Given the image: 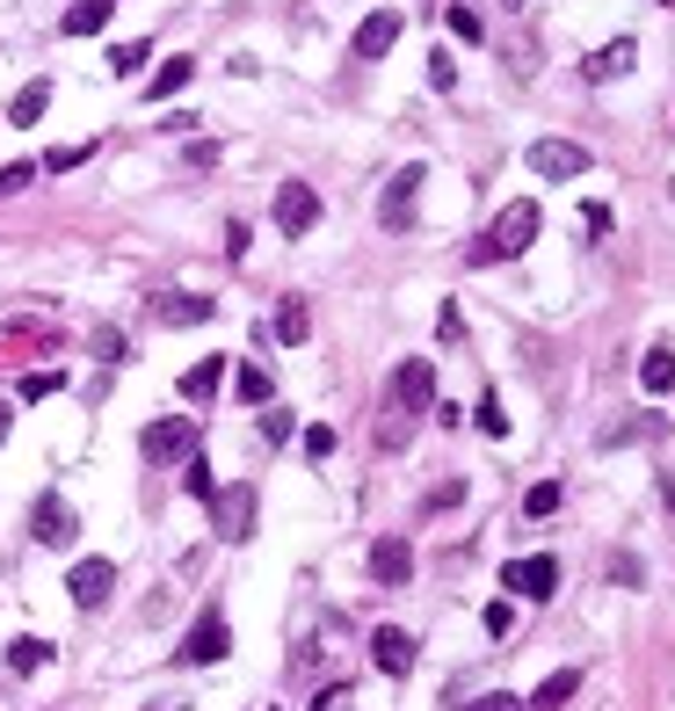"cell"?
<instances>
[{
  "instance_id": "1",
  "label": "cell",
  "mask_w": 675,
  "mask_h": 711,
  "mask_svg": "<svg viewBox=\"0 0 675 711\" xmlns=\"http://www.w3.org/2000/svg\"><path fill=\"white\" fill-rule=\"evenodd\" d=\"M537 226H545V211H537L531 196H516V204H502V218H494V226H486L480 240L465 247V261H472V269H486V261H516V255H531Z\"/></svg>"
},
{
  "instance_id": "2",
  "label": "cell",
  "mask_w": 675,
  "mask_h": 711,
  "mask_svg": "<svg viewBox=\"0 0 675 711\" xmlns=\"http://www.w3.org/2000/svg\"><path fill=\"white\" fill-rule=\"evenodd\" d=\"M204 508H211V530H218L225 545H247V538H255V486H247V480L218 486Z\"/></svg>"
},
{
  "instance_id": "3",
  "label": "cell",
  "mask_w": 675,
  "mask_h": 711,
  "mask_svg": "<svg viewBox=\"0 0 675 711\" xmlns=\"http://www.w3.org/2000/svg\"><path fill=\"white\" fill-rule=\"evenodd\" d=\"M146 465H182V457H196V421L190 414H160L153 429L139 435Z\"/></svg>"
},
{
  "instance_id": "4",
  "label": "cell",
  "mask_w": 675,
  "mask_h": 711,
  "mask_svg": "<svg viewBox=\"0 0 675 711\" xmlns=\"http://www.w3.org/2000/svg\"><path fill=\"white\" fill-rule=\"evenodd\" d=\"M225 654H233V625H225L218 610H204V617L190 625V639L174 646V660H182V668H211V660H225Z\"/></svg>"
},
{
  "instance_id": "5",
  "label": "cell",
  "mask_w": 675,
  "mask_h": 711,
  "mask_svg": "<svg viewBox=\"0 0 675 711\" xmlns=\"http://www.w3.org/2000/svg\"><path fill=\"white\" fill-rule=\"evenodd\" d=\"M30 538H36V545H52V552H66V545L81 538V516H73L66 494H36V508H30Z\"/></svg>"
},
{
  "instance_id": "6",
  "label": "cell",
  "mask_w": 675,
  "mask_h": 711,
  "mask_svg": "<svg viewBox=\"0 0 675 711\" xmlns=\"http://www.w3.org/2000/svg\"><path fill=\"white\" fill-rule=\"evenodd\" d=\"M502 589H516V595H531V603H545V595H559V559H553V552L508 559V567H502Z\"/></svg>"
},
{
  "instance_id": "7",
  "label": "cell",
  "mask_w": 675,
  "mask_h": 711,
  "mask_svg": "<svg viewBox=\"0 0 675 711\" xmlns=\"http://www.w3.org/2000/svg\"><path fill=\"white\" fill-rule=\"evenodd\" d=\"M320 226V190L312 182H277V233L283 240H306Z\"/></svg>"
},
{
  "instance_id": "8",
  "label": "cell",
  "mask_w": 675,
  "mask_h": 711,
  "mask_svg": "<svg viewBox=\"0 0 675 711\" xmlns=\"http://www.w3.org/2000/svg\"><path fill=\"white\" fill-rule=\"evenodd\" d=\"M421 182H429V168H421V160H407V168H399L393 182H385L378 218H385L393 233H407V226H415V196H421Z\"/></svg>"
},
{
  "instance_id": "9",
  "label": "cell",
  "mask_w": 675,
  "mask_h": 711,
  "mask_svg": "<svg viewBox=\"0 0 675 711\" xmlns=\"http://www.w3.org/2000/svg\"><path fill=\"white\" fill-rule=\"evenodd\" d=\"M393 407L399 414H429L436 407V364L429 356H407V364L393 370Z\"/></svg>"
},
{
  "instance_id": "10",
  "label": "cell",
  "mask_w": 675,
  "mask_h": 711,
  "mask_svg": "<svg viewBox=\"0 0 675 711\" xmlns=\"http://www.w3.org/2000/svg\"><path fill=\"white\" fill-rule=\"evenodd\" d=\"M531 174H545V182H574V174H589V146H574V139H537V146H531Z\"/></svg>"
},
{
  "instance_id": "11",
  "label": "cell",
  "mask_w": 675,
  "mask_h": 711,
  "mask_svg": "<svg viewBox=\"0 0 675 711\" xmlns=\"http://www.w3.org/2000/svg\"><path fill=\"white\" fill-rule=\"evenodd\" d=\"M211 313H218V298H204V291H160L153 298V320H160V327H204Z\"/></svg>"
},
{
  "instance_id": "12",
  "label": "cell",
  "mask_w": 675,
  "mask_h": 711,
  "mask_svg": "<svg viewBox=\"0 0 675 711\" xmlns=\"http://www.w3.org/2000/svg\"><path fill=\"white\" fill-rule=\"evenodd\" d=\"M109 589H117V567H109V559H81V567L66 573V595H73L81 610H103Z\"/></svg>"
},
{
  "instance_id": "13",
  "label": "cell",
  "mask_w": 675,
  "mask_h": 711,
  "mask_svg": "<svg viewBox=\"0 0 675 711\" xmlns=\"http://www.w3.org/2000/svg\"><path fill=\"white\" fill-rule=\"evenodd\" d=\"M399 30H407V15H399V8H371V15L356 22V58H385L399 44Z\"/></svg>"
},
{
  "instance_id": "14",
  "label": "cell",
  "mask_w": 675,
  "mask_h": 711,
  "mask_svg": "<svg viewBox=\"0 0 675 711\" xmlns=\"http://www.w3.org/2000/svg\"><path fill=\"white\" fill-rule=\"evenodd\" d=\"M371 660H378V676H415V639H407V632L399 625H378L371 632Z\"/></svg>"
},
{
  "instance_id": "15",
  "label": "cell",
  "mask_w": 675,
  "mask_h": 711,
  "mask_svg": "<svg viewBox=\"0 0 675 711\" xmlns=\"http://www.w3.org/2000/svg\"><path fill=\"white\" fill-rule=\"evenodd\" d=\"M632 58H640V44H632V36H610V44H596V52L581 58V73L603 87V80H624V73H632Z\"/></svg>"
},
{
  "instance_id": "16",
  "label": "cell",
  "mask_w": 675,
  "mask_h": 711,
  "mask_svg": "<svg viewBox=\"0 0 675 711\" xmlns=\"http://www.w3.org/2000/svg\"><path fill=\"white\" fill-rule=\"evenodd\" d=\"M371 573H378L385 589H407V573H415V552H407V538H378V545H371Z\"/></svg>"
},
{
  "instance_id": "17",
  "label": "cell",
  "mask_w": 675,
  "mask_h": 711,
  "mask_svg": "<svg viewBox=\"0 0 675 711\" xmlns=\"http://www.w3.org/2000/svg\"><path fill=\"white\" fill-rule=\"evenodd\" d=\"M218 385H225V356H196V364L182 370V399H190V407L218 399Z\"/></svg>"
},
{
  "instance_id": "18",
  "label": "cell",
  "mask_w": 675,
  "mask_h": 711,
  "mask_svg": "<svg viewBox=\"0 0 675 711\" xmlns=\"http://www.w3.org/2000/svg\"><path fill=\"white\" fill-rule=\"evenodd\" d=\"M640 385H646V392H675V348H646V356H640Z\"/></svg>"
},
{
  "instance_id": "19",
  "label": "cell",
  "mask_w": 675,
  "mask_h": 711,
  "mask_svg": "<svg viewBox=\"0 0 675 711\" xmlns=\"http://www.w3.org/2000/svg\"><path fill=\"white\" fill-rule=\"evenodd\" d=\"M52 654H58L52 639H15V646H8V676H36V668H52Z\"/></svg>"
},
{
  "instance_id": "20",
  "label": "cell",
  "mask_w": 675,
  "mask_h": 711,
  "mask_svg": "<svg viewBox=\"0 0 675 711\" xmlns=\"http://www.w3.org/2000/svg\"><path fill=\"white\" fill-rule=\"evenodd\" d=\"M44 109H52V80H44V73H36V80L22 87L15 103H8V123H36V117H44Z\"/></svg>"
},
{
  "instance_id": "21",
  "label": "cell",
  "mask_w": 675,
  "mask_h": 711,
  "mask_svg": "<svg viewBox=\"0 0 675 711\" xmlns=\"http://www.w3.org/2000/svg\"><path fill=\"white\" fill-rule=\"evenodd\" d=\"M103 22H109V0H73L66 15H58V30H66V36H95Z\"/></svg>"
},
{
  "instance_id": "22",
  "label": "cell",
  "mask_w": 675,
  "mask_h": 711,
  "mask_svg": "<svg viewBox=\"0 0 675 711\" xmlns=\"http://www.w3.org/2000/svg\"><path fill=\"white\" fill-rule=\"evenodd\" d=\"M574 690H581V668H553V676L537 682V697H531V704H537V711H559Z\"/></svg>"
},
{
  "instance_id": "23",
  "label": "cell",
  "mask_w": 675,
  "mask_h": 711,
  "mask_svg": "<svg viewBox=\"0 0 675 711\" xmlns=\"http://www.w3.org/2000/svg\"><path fill=\"white\" fill-rule=\"evenodd\" d=\"M306 334H312V313H306V298H283V305H277V342H283V348H298V342H306Z\"/></svg>"
},
{
  "instance_id": "24",
  "label": "cell",
  "mask_w": 675,
  "mask_h": 711,
  "mask_svg": "<svg viewBox=\"0 0 675 711\" xmlns=\"http://www.w3.org/2000/svg\"><path fill=\"white\" fill-rule=\"evenodd\" d=\"M233 392H240V407H269V399H277V385H269V370H261V364H240Z\"/></svg>"
},
{
  "instance_id": "25",
  "label": "cell",
  "mask_w": 675,
  "mask_h": 711,
  "mask_svg": "<svg viewBox=\"0 0 675 711\" xmlns=\"http://www.w3.org/2000/svg\"><path fill=\"white\" fill-rule=\"evenodd\" d=\"M190 73H196V58H168V66L153 73V87H146V95H153V103H168V95H182V87H190Z\"/></svg>"
},
{
  "instance_id": "26",
  "label": "cell",
  "mask_w": 675,
  "mask_h": 711,
  "mask_svg": "<svg viewBox=\"0 0 675 711\" xmlns=\"http://www.w3.org/2000/svg\"><path fill=\"white\" fill-rule=\"evenodd\" d=\"M146 58H153V44H146V36H131V44H109V73H124V80H131Z\"/></svg>"
},
{
  "instance_id": "27",
  "label": "cell",
  "mask_w": 675,
  "mask_h": 711,
  "mask_svg": "<svg viewBox=\"0 0 675 711\" xmlns=\"http://www.w3.org/2000/svg\"><path fill=\"white\" fill-rule=\"evenodd\" d=\"M407 435H415V414L385 407V414H378V443H385V451H407Z\"/></svg>"
},
{
  "instance_id": "28",
  "label": "cell",
  "mask_w": 675,
  "mask_h": 711,
  "mask_svg": "<svg viewBox=\"0 0 675 711\" xmlns=\"http://www.w3.org/2000/svg\"><path fill=\"white\" fill-rule=\"evenodd\" d=\"M646 435H661V421H654V414L618 421V429H603V451H618V443H646Z\"/></svg>"
},
{
  "instance_id": "29",
  "label": "cell",
  "mask_w": 675,
  "mask_h": 711,
  "mask_svg": "<svg viewBox=\"0 0 675 711\" xmlns=\"http://www.w3.org/2000/svg\"><path fill=\"white\" fill-rule=\"evenodd\" d=\"M182 486H190L196 502H211V494H218V480H211V465H204V457H182Z\"/></svg>"
},
{
  "instance_id": "30",
  "label": "cell",
  "mask_w": 675,
  "mask_h": 711,
  "mask_svg": "<svg viewBox=\"0 0 675 711\" xmlns=\"http://www.w3.org/2000/svg\"><path fill=\"white\" fill-rule=\"evenodd\" d=\"M87 348H95L103 364H124V348H131V342H124V327H95V334H87Z\"/></svg>"
},
{
  "instance_id": "31",
  "label": "cell",
  "mask_w": 675,
  "mask_h": 711,
  "mask_svg": "<svg viewBox=\"0 0 675 711\" xmlns=\"http://www.w3.org/2000/svg\"><path fill=\"white\" fill-rule=\"evenodd\" d=\"M30 182H36V160H8V168H0V204L15 190H30Z\"/></svg>"
},
{
  "instance_id": "32",
  "label": "cell",
  "mask_w": 675,
  "mask_h": 711,
  "mask_svg": "<svg viewBox=\"0 0 675 711\" xmlns=\"http://www.w3.org/2000/svg\"><path fill=\"white\" fill-rule=\"evenodd\" d=\"M553 508H559V486H553V480H537L531 494H523V516H537V523H545Z\"/></svg>"
},
{
  "instance_id": "33",
  "label": "cell",
  "mask_w": 675,
  "mask_h": 711,
  "mask_svg": "<svg viewBox=\"0 0 675 711\" xmlns=\"http://www.w3.org/2000/svg\"><path fill=\"white\" fill-rule=\"evenodd\" d=\"M480 435H494V443H502V435H508V414H502V392H486V399H480Z\"/></svg>"
},
{
  "instance_id": "34",
  "label": "cell",
  "mask_w": 675,
  "mask_h": 711,
  "mask_svg": "<svg viewBox=\"0 0 675 711\" xmlns=\"http://www.w3.org/2000/svg\"><path fill=\"white\" fill-rule=\"evenodd\" d=\"M291 429H298V421L283 414V407H269V414H261V443H269V451H277V443H291Z\"/></svg>"
},
{
  "instance_id": "35",
  "label": "cell",
  "mask_w": 675,
  "mask_h": 711,
  "mask_svg": "<svg viewBox=\"0 0 675 711\" xmlns=\"http://www.w3.org/2000/svg\"><path fill=\"white\" fill-rule=\"evenodd\" d=\"M429 87H436V95L458 87V58H450V52H429Z\"/></svg>"
},
{
  "instance_id": "36",
  "label": "cell",
  "mask_w": 675,
  "mask_h": 711,
  "mask_svg": "<svg viewBox=\"0 0 675 711\" xmlns=\"http://www.w3.org/2000/svg\"><path fill=\"white\" fill-rule=\"evenodd\" d=\"M443 15H450V30L465 36V44H480V36H486V22H480V8H443Z\"/></svg>"
},
{
  "instance_id": "37",
  "label": "cell",
  "mask_w": 675,
  "mask_h": 711,
  "mask_svg": "<svg viewBox=\"0 0 675 711\" xmlns=\"http://www.w3.org/2000/svg\"><path fill=\"white\" fill-rule=\"evenodd\" d=\"M58 385H66V378H58V370H30V378H22L15 392H22V399H52Z\"/></svg>"
},
{
  "instance_id": "38",
  "label": "cell",
  "mask_w": 675,
  "mask_h": 711,
  "mask_svg": "<svg viewBox=\"0 0 675 711\" xmlns=\"http://www.w3.org/2000/svg\"><path fill=\"white\" fill-rule=\"evenodd\" d=\"M87 160V146H58V153H44V174H73Z\"/></svg>"
},
{
  "instance_id": "39",
  "label": "cell",
  "mask_w": 675,
  "mask_h": 711,
  "mask_svg": "<svg viewBox=\"0 0 675 711\" xmlns=\"http://www.w3.org/2000/svg\"><path fill=\"white\" fill-rule=\"evenodd\" d=\"M458 711H523V697H508V690H486V697H472V704H458Z\"/></svg>"
},
{
  "instance_id": "40",
  "label": "cell",
  "mask_w": 675,
  "mask_h": 711,
  "mask_svg": "<svg viewBox=\"0 0 675 711\" xmlns=\"http://www.w3.org/2000/svg\"><path fill=\"white\" fill-rule=\"evenodd\" d=\"M610 226H618V218H610V204H581V233H596V240H603Z\"/></svg>"
},
{
  "instance_id": "41",
  "label": "cell",
  "mask_w": 675,
  "mask_h": 711,
  "mask_svg": "<svg viewBox=\"0 0 675 711\" xmlns=\"http://www.w3.org/2000/svg\"><path fill=\"white\" fill-rule=\"evenodd\" d=\"M306 457H320V465L334 457V429H328V421H320V429H306Z\"/></svg>"
},
{
  "instance_id": "42",
  "label": "cell",
  "mask_w": 675,
  "mask_h": 711,
  "mask_svg": "<svg viewBox=\"0 0 675 711\" xmlns=\"http://www.w3.org/2000/svg\"><path fill=\"white\" fill-rule=\"evenodd\" d=\"M486 632H494V639H508V632H516V610H508V603H486Z\"/></svg>"
},
{
  "instance_id": "43",
  "label": "cell",
  "mask_w": 675,
  "mask_h": 711,
  "mask_svg": "<svg viewBox=\"0 0 675 711\" xmlns=\"http://www.w3.org/2000/svg\"><path fill=\"white\" fill-rule=\"evenodd\" d=\"M306 711H349V682H334V690H320Z\"/></svg>"
},
{
  "instance_id": "44",
  "label": "cell",
  "mask_w": 675,
  "mask_h": 711,
  "mask_svg": "<svg viewBox=\"0 0 675 711\" xmlns=\"http://www.w3.org/2000/svg\"><path fill=\"white\" fill-rule=\"evenodd\" d=\"M436 334H443V342H458V334H465V320H458V305H450V298H443V313H436Z\"/></svg>"
},
{
  "instance_id": "45",
  "label": "cell",
  "mask_w": 675,
  "mask_h": 711,
  "mask_svg": "<svg viewBox=\"0 0 675 711\" xmlns=\"http://www.w3.org/2000/svg\"><path fill=\"white\" fill-rule=\"evenodd\" d=\"M225 261H247V226H240V218L225 226Z\"/></svg>"
},
{
  "instance_id": "46",
  "label": "cell",
  "mask_w": 675,
  "mask_h": 711,
  "mask_svg": "<svg viewBox=\"0 0 675 711\" xmlns=\"http://www.w3.org/2000/svg\"><path fill=\"white\" fill-rule=\"evenodd\" d=\"M8 421H15V414H8V399H0V443H8Z\"/></svg>"
},
{
  "instance_id": "47",
  "label": "cell",
  "mask_w": 675,
  "mask_h": 711,
  "mask_svg": "<svg viewBox=\"0 0 675 711\" xmlns=\"http://www.w3.org/2000/svg\"><path fill=\"white\" fill-rule=\"evenodd\" d=\"M661 494H668V508H675V472H668V480H661Z\"/></svg>"
},
{
  "instance_id": "48",
  "label": "cell",
  "mask_w": 675,
  "mask_h": 711,
  "mask_svg": "<svg viewBox=\"0 0 675 711\" xmlns=\"http://www.w3.org/2000/svg\"><path fill=\"white\" fill-rule=\"evenodd\" d=\"M146 711H190V704H174V697H168V704H146Z\"/></svg>"
},
{
  "instance_id": "49",
  "label": "cell",
  "mask_w": 675,
  "mask_h": 711,
  "mask_svg": "<svg viewBox=\"0 0 675 711\" xmlns=\"http://www.w3.org/2000/svg\"><path fill=\"white\" fill-rule=\"evenodd\" d=\"M502 8H523V0H502Z\"/></svg>"
},
{
  "instance_id": "50",
  "label": "cell",
  "mask_w": 675,
  "mask_h": 711,
  "mask_svg": "<svg viewBox=\"0 0 675 711\" xmlns=\"http://www.w3.org/2000/svg\"><path fill=\"white\" fill-rule=\"evenodd\" d=\"M668 196H675V182H668Z\"/></svg>"
},
{
  "instance_id": "51",
  "label": "cell",
  "mask_w": 675,
  "mask_h": 711,
  "mask_svg": "<svg viewBox=\"0 0 675 711\" xmlns=\"http://www.w3.org/2000/svg\"><path fill=\"white\" fill-rule=\"evenodd\" d=\"M668 8H675V0H668Z\"/></svg>"
}]
</instances>
